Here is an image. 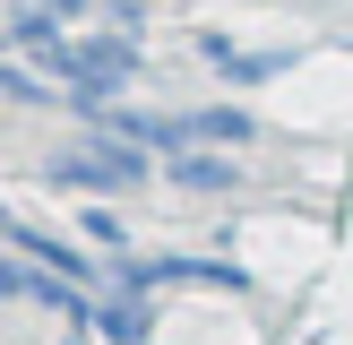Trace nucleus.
Wrapping results in <instances>:
<instances>
[{"label":"nucleus","instance_id":"nucleus-8","mask_svg":"<svg viewBox=\"0 0 353 345\" xmlns=\"http://www.w3.org/2000/svg\"><path fill=\"white\" fill-rule=\"evenodd\" d=\"M181 138H250V121L241 112H199V121H181Z\"/></svg>","mask_w":353,"mask_h":345},{"label":"nucleus","instance_id":"nucleus-1","mask_svg":"<svg viewBox=\"0 0 353 345\" xmlns=\"http://www.w3.org/2000/svg\"><path fill=\"white\" fill-rule=\"evenodd\" d=\"M34 61H43L52 78H69V86H121V78L138 69V43H130V34H86V43L43 34V43H34Z\"/></svg>","mask_w":353,"mask_h":345},{"label":"nucleus","instance_id":"nucleus-5","mask_svg":"<svg viewBox=\"0 0 353 345\" xmlns=\"http://www.w3.org/2000/svg\"><path fill=\"white\" fill-rule=\"evenodd\" d=\"M0 233H9L17 250H26V259H52V268H61V276H78V250H61V241H52V233H26V224H9V216H0Z\"/></svg>","mask_w":353,"mask_h":345},{"label":"nucleus","instance_id":"nucleus-4","mask_svg":"<svg viewBox=\"0 0 353 345\" xmlns=\"http://www.w3.org/2000/svg\"><path fill=\"white\" fill-rule=\"evenodd\" d=\"M69 285H78V276H61V268H52V276H26V268H9V259H0V293H34V302L78 310V293H69Z\"/></svg>","mask_w":353,"mask_h":345},{"label":"nucleus","instance_id":"nucleus-2","mask_svg":"<svg viewBox=\"0 0 353 345\" xmlns=\"http://www.w3.org/2000/svg\"><path fill=\"white\" fill-rule=\"evenodd\" d=\"M138 172H147V164H138V147H130V138H112V147H69V155H52L43 181H52V190H130Z\"/></svg>","mask_w":353,"mask_h":345},{"label":"nucleus","instance_id":"nucleus-3","mask_svg":"<svg viewBox=\"0 0 353 345\" xmlns=\"http://www.w3.org/2000/svg\"><path fill=\"white\" fill-rule=\"evenodd\" d=\"M78 9H95V0H17V17H9V34L17 43H43V34H61Z\"/></svg>","mask_w":353,"mask_h":345},{"label":"nucleus","instance_id":"nucleus-7","mask_svg":"<svg viewBox=\"0 0 353 345\" xmlns=\"http://www.w3.org/2000/svg\"><path fill=\"white\" fill-rule=\"evenodd\" d=\"M103 337H112V345H138V337H147V310H138V293H121V302L103 310Z\"/></svg>","mask_w":353,"mask_h":345},{"label":"nucleus","instance_id":"nucleus-6","mask_svg":"<svg viewBox=\"0 0 353 345\" xmlns=\"http://www.w3.org/2000/svg\"><path fill=\"white\" fill-rule=\"evenodd\" d=\"M172 181H190V190H233L241 172H233V164H216V155H181V164H172Z\"/></svg>","mask_w":353,"mask_h":345}]
</instances>
